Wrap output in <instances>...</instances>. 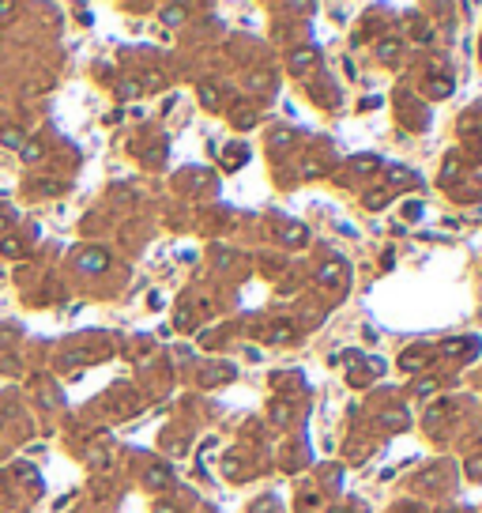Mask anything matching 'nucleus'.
Listing matches in <instances>:
<instances>
[{
	"mask_svg": "<svg viewBox=\"0 0 482 513\" xmlns=\"http://www.w3.org/2000/svg\"><path fill=\"white\" fill-rule=\"evenodd\" d=\"M79 268H83V272H102V268H106V253H102V249L83 253V256H79Z\"/></svg>",
	"mask_w": 482,
	"mask_h": 513,
	"instance_id": "obj_1",
	"label": "nucleus"
},
{
	"mask_svg": "<svg viewBox=\"0 0 482 513\" xmlns=\"http://www.w3.org/2000/svg\"><path fill=\"white\" fill-rule=\"evenodd\" d=\"M317 279H321V283H343V264H339V260H331V264H324Z\"/></svg>",
	"mask_w": 482,
	"mask_h": 513,
	"instance_id": "obj_2",
	"label": "nucleus"
},
{
	"mask_svg": "<svg viewBox=\"0 0 482 513\" xmlns=\"http://www.w3.org/2000/svg\"><path fill=\"white\" fill-rule=\"evenodd\" d=\"M313 49H302V53H294V60H290V64H294V68H309V64H313Z\"/></svg>",
	"mask_w": 482,
	"mask_h": 513,
	"instance_id": "obj_3",
	"label": "nucleus"
},
{
	"mask_svg": "<svg viewBox=\"0 0 482 513\" xmlns=\"http://www.w3.org/2000/svg\"><path fill=\"white\" fill-rule=\"evenodd\" d=\"M415 389H418V396H433V393H437V381H433V377H422Z\"/></svg>",
	"mask_w": 482,
	"mask_h": 513,
	"instance_id": "obj_4",
	"label": "nucleus"
},
{
	"mask_svg": "<svg viewBox=\"0 0 482 513\" xmlns=\"http://www.w3.org/2000/svg\"><path fill=\"white\" fill-rule=\"evenodd\" d=\"M392 181H396V185H411L415 178H411V174H407L403 166H392Z\"/></svg>",
	"mask_w": 482,
	"mask_h": 513,
	"instance_id": "obj_5",
	"label": "nucleus"
},
{
	"mask_svg": "<svg viewBox=\"0 0 482 513\" xmlns=\"http://www.w3.org/2000/svg\"><path fill=\"white\" fill-rule=\"evenodd\" d=\"M166 479H169V476H166V468H155L151 476H147V483H151V487H162Z\"/></svg>",
	"mask_w": 482,
	"mask_h": 513,
	"instance_id": "obj_6",
	"label": "nucleus"
},
{
	"mask_svg": "<svg viewBox=\"0 0 482 513\" xmlns=\"http://www.w3.org/2000/svg\"><path fill=\"white\" fill-rule=\"evenodd\" d=\"M162 19H166V23H181L185 11H181V8H166V11H162Z\"/></svg>",
	"mask_w": 482,
	"mask_h": 513,
	"instance_id": "obj_7",
	"label": "nucleus"
},
{
	"mask_svg": "<svg viewBox=\"0 0 482 513\" xmlns=\"http://www.w3.org/2000/svg\"><path fill=\"white\" fill-rule=\"evenodd\" d=\"M365 204H369L373 212H381V208H384V193H369V200H365Z\"/></svg>",
	"mask_w": 482,
	"mask_h": 513,
	"instance_id": "obj_8",
	"label": "nucleus"
},
{
	"mask_svg": "<svg viewBox=\"0 0 482 513\" xmlns=\"http://www.w3.org/2000/svg\"><path fill=\"white\" fill-rule=\"evenodd\" d=\"M467 472H471L475 479H482V457H475V461H467Z\"/></svg>",
	"mask_w": 482,
	"mask_h": 513,
	"instance_id": "obj_9",
	"label": "nucleus"
},
{
	"mask_svg": "<svg viewBox=\"0 0 482 513\" xmlns=\"http://www.w3.org/2000/svg\"><path fill=\"white\" fill-rule=\"evenodd\" d=\"M271 340H275V343L290 340V328H287V325H279V328H275V332H271Z\"/></svg>",
	"mask_w": 482,
	"mask_h": 513,
	"instance_id": "obj_10",
	"label": "nucleus"
},
{
	"mask_svg": "<svg viewBox=\"0 0 482 513\" xmlns=\"http://www.w3.org/2000/svg\"><path fill=\"white\" fill-rule=\"evenodd\" d=\"M283 238H287V242H305V231H298V227H290V231L283 234Z\"/></svg>",
	"mask_w": 482,
	"mask_h": 513,
	"instance_id": "obj_11",
	"label": "nucleus"
},
{
	"mask_svg": "<svg viewBox=\"0 0 482 513\" xmlns=\"http://www.w3.org/2000/svg\"><path fill=\"white\" fill-rule=\"evenodd\" d=\"M4 144H11V147H19V144H23V132H4Z\"/></svg>",
	"mask_w": 482,
	"mask_h": 513,
	"instance_id": "obj_12",
	"label": "nucleus"
},
{
	"mask_svg": "<svg viewBox=\"0 0 482 513\" xmlns=\"http://www.w3.org/2000/svg\"><path fill=\"white\" fill-rule=\"evenodd\" d=\"M403 215H407V219H418V215H422V204H407Z\"/></svg>",
	"mask_w": 482,
	"mask_h": 513,
	"instance_id": "obj_13",
	"label": "nucleus"
},
{
	"mask_svg": "<svg viewBox=\"0 0 482 513\" xmlns=\"http://www.w3.org/2000/svg\"><path fill=\"white\" fill-rule=\"evenodd\" d=\"M200 98L203 102H215V87H200Z\"/></svg>",
	"mask_w": 482,
	"mask_h": 513,
	"instance_id": "obj_14",
	"label": "nucleus"
},
{
	"mask_svg": "<svg viewBox=\"0 0 482 513\" xmlns=\"http://www.w3.org/2000/svg\"><path fill=\"white\" fill-rule=\"evenodd\" d=\"M392 53H396V42H384V45H381V57H384V60H388V57H392Z\"/></svg>",
	"mask_w": 482,
	"mask_h": 513,
	"instance_id": "obj_15",
	"label": "nucleus"
},
{
	"mask_svg": "<svg viewBox=\"0 0 482 513\" xmlns=\"http://www.w3.org/2000/svg\"><path fill=\"white\" fill-rule=\"evenodd\" d=\"M159 513H177V510H173V506H159Z\"/></svg>",
	"mask_w": 482,
	"mask_h": 513,
	"instance_id": "obj_16",
	"label": "nucleus"
},
{
	"mask_svg": "<svg viewBox=\"0 0 482 513\" xmlns=\"http://www.w3.org/2000/svg\"><path fill=\"white\" fill-rule=\"evenodd\" d=\"M331 513H350V510H331Z\"/></svg>",
	"mask_w": 482,
	"mask_h": 513,
	"instance_id": "obj_17",
	"label": "nucleus"
},
{
	"mask_svg": "<svg viewBox=\"0 0 482 513\" xmlns=\"http://www.w3.org/2000/svg\"><path fill=\"white\" fill-rule=\"evenodd\" d=\"M403 513H418V510H403Z\"/></svg>",
	"mask_w": 482,
	"mask_h": 513,
	"instance_id": "obj_18",
	"label": "nucleus"
},
{
	"mask_svg": "<svg viewBox=\"0 0 482 513\" xmlns=\"http://www.w3.org/2000/svg\"><path fill=\"white\" fill-rule=\"evenodd\" d=\"M0 231H4V219H0Z\"/></svg>",
	"mask_w": 482,
	"mask_h": 513,
	"instance_id": "obj_19",
	"label": "nucleus"
}]
</instances>
